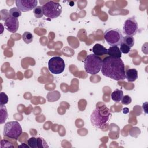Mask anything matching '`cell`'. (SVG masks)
Here are the masks:
<instances>
[{
	"mask_svg": "<svg viewBox=\"0 0 148 148\" xmlns=\"http://www.w3.org/2000/svg\"><path fill=\"white\" fill-rule=\"evenodd\" d=\"M101 71L103 75L114 80L125 79V65L121 58L108 56L103 58Z\"/></svg>",
	"mask_w": 148,
	"mask_h": 148,
	"instance_id": "cell-1",
	"label": "cell"
},
{
	"mask_svg": "<svg viewBox=\"0 0 148 148\" xmlns=\"http://www.w3.org/2000/svg\"><path fill=\"white\" fill-rule=\"evenodd\" d=\"M65 65L64 60L60 56L51 57L48 61V68L53 74H60L64 72Z\"/></svg>",
	"mask_w": 148,
	"mask_h": 148,
	"instance_id": "cell-7",
	"label": "cell"
},
{
	"mask_svg": "<svg viewBox=\"0 0 148 148\" xmlns=\"http://www.w3.org/2000/svg\"><path fill=\"white\" fill-rule=\"evenodd\" d=\"M103 37L106 42L111 46L120 45L123 41V35L119 29L109 28L103 34Z\"/></svg>",
	"mask_w": 148,
	"mask_h": 148,
	"instance_id": "cell-6",
	"label": "cell"
},
{
	"mask_svg": "<svg viewBox=\"0 0 148 148\" xmlns=\"http://www.w3.org/2000/svg\"><path fill=\"white\" fill-rule=\"evenodd\" d=\"M120 45V47L119 49H120L121 53L128 54L130 52V51L131 50V47L123 42Z\"/></svg>",
	"mask_w": 148,
	"mask_h": 148,
	"instance_id": "cell-22",
	"label": "cell"
},
{
	"mask_svg": "<svg viewBox=\"0 0 148 148\" xmlns=\"http://www.w3.org/2000/svg\"><path fill=\"white\" fill-rule=\"evenodd\" d=\"M33 38H34V36L32 34L28 31L24 32L22 35L23 40L27 44H29L31 43L33 40Z\"/></svg>",
	"mask_w": 148,
	"mask_h": 148,
	"instance_id": "cell-16",
	"label": "cell"
},
{
	"mask_svg": "<svg viewBox=\"0 0 148 148\" xmlns=\"http://www.w3.org/2000/svg\"><path fill=\"white\" fill-rule=\"evenodd\" d=\"M18 147H26V148H29V145L27 144H26V143H22L21 145H19L18 146Z\"/></svg>",
	"mask_w": 148,
	"mask_h": 148,
	"instance_id": "cell-26",
	"label": "cell"
},
{
	"mask_svg": "<svg viewBox=\"0 0 148 148\" xmlns=\"http://www.w3.org/2000/svg\"><path fill=\"white\" fill-rule=\"evenodd\" d=\"M125 79L130 82L135 81L138 79V71L135 68L127 69L125 71Z\"/></svg>",
	"mask_w": 148,
	"mask_h": 148,
	"instance_id": "cell-12",
	"label": "cell"
},
{
	"mask_svg": "<svg viewBox=\"0 0 148 148\" xmlns=\"http://www.w3.org/2000/svg\"><path fill=\"white\" fill-rule=\"evenodd\" d=\"M22 132V128L20 123L17 121H13L5 123L3 134L5 136L17 140L21 135Z\"/></svg>",
	"mask_w": 148,
	"mask_h": 148,
	"instance_id": "cell-4",
	"label": "cell"
},
{
	"mask_svg": "<svg viewBox=\"0 0 148 148\" xmlns=\"http://www.w3.org/2000/svg\"><path fill=\"white\" fill-rule=\"evenodd\" d=\"M121 101L122 104L127 105H129L131 102L132 99H131V98L129 95H124Z\"/></svg>",
	"mask_w": 148,
	"mask_h": 148,
	"instance_id": "cell-24",
	"label": "cell"
},
{
	"mask_svg": "<svg viewBox=\"0 0 148 148\" xmlns=\"http://www.w3.org/2000/svg\"><path fill=\"white\" fill-rule=\"evenodd\" d=\"M17 8L23 12H28L37 6L38 1L36 0H16L15 1Z\"/></svg>",
	"mask_w": 148,
	"mask_h": 148,
	"instance_id": "cell-9",
	"label": "cell"
},
{
	"mask_svg": "<svg viewBox=\"0 0 148 148\" xmlns=\"http://www.w3.org/2000/svg\"><path fill=\"white\" fill-rule=\"evenodd\" d=\"M1 96V105H4L8 102V97L3 92H1L0 94Z\"/></svg>",
	"mask_w": 148,
	"mask_h": 148,
	"instance_id": "cell-23",
	"label": "cell"
},
{
	"mask_svg": "<svg viewBox=\"0 0 148 148\" xmlns=\"http://www.w3.org/2000/svg\"><path fill=\"white\" fill-rule=\"evenodd\" d=\"M33 13L35 17L37 18H40L44 15L42 6H37L36 8H35L33 10Z\"/></svg>",
	"mask_w": 148,
	"mask_h": 148,
	"instance_id": "cell-18",
	"label": "cell"
},
{
	"mask_svg": "<svg viewBox=\"0 0 148 148\" xmlns=\"http://www.w3.org/2000/svg\"><path fill=\"white\" fill-rule=\"evenodd\" d=\"M123 96L124 95H123V91L119 89H116L111 94L112 99L116 102H120Z\"/></svg>",
	"mask_w": 148,
	"mask_h": 148,
	"instance_id": "cell-14",
	"label": "cell"
},
{
	"mask_svg": "<svg viewBox=\"0 0 148 148\" xmlns=\"http://www.w3.org/2000/svg\"><path fill=\"white\" fill-rule=\"evenodd\" d=\"M92 51L94 54L97 56L108 54V49L99 43H97L93 46Z\"/></svg>",
	"mask_w": 148,
	"mask_h": 148,
	"instance_id": "cell-11",
	"label": "cell"
},
{
	"mask_svg": "<svg viewBox=\"0 0 148 148\" xmlns=\"http://www.w3.org/2000/svg\"><path fill=\"white\" fill-rule=\"evenodd\" d=\"M27 144L31 148H37L36 138L31 137L27 140Z\"/></svg>",
	"mask_w": 148,
	"mask_h": 148,
	"instance_id": "cell-21",
	"label": "cell"
},
{
	"mask_svg": "<svg viewBox=\"0 0 148 148\" xmlns=\"http://www.w3.org/2000/svg\"><path fill=\"white\" fill-rule=\"evenodd\" d=\"M4 26L10 32L14 33L18 30L19 27L18 20L17 18L9 16H9L5 21Z\"/></svg>",
	"mask_w": 148,
	"mask_h": 148,
	"instance_id": "cell-10",
	"label": "cell"
},
{
	"mask_svg": "<svg viewBox=\"0 0 148 148\" xmlns=\"http://www.w3.org/2000/svg\"><path fill=\"white\" fill-rule=\"evenodd\" d=\"M9 16L14 17V18H18L20 16H21V12L17 8H12L9 10Z\"/></svg>",
	"mask_w": 148,
	"mask_h": 148,
	"instance_id": "cell-19",
	"label": "cell"
},
{
	"mask_svg": "<svg viewBox=\"0 0 148 148\" xmlns=\"http://www.w3.org/2000/svg\"><path fill=\"white\" fill-rule=\"evenodd\" d=\"M43 14L50 18L58 17L62 13V8L60 3L53 1H47L42 6Z\"/></svg>",
	"mask_w": 148,
	"mask_h": 148,
	"instance_id": "cell-5",
	"label": "cell"
},
{
	"mask_svg": "<svg viewBox=\"0 0 148 148\" xmlns=\"http://www.w3.org/2000/svg\"><path fill=\"white\" fill-rule=\"evenodd\" d=\"M108 54L109 56L116 58H121V52L117 46H110L108 49Z\"/></svg>",
	"mask_w": 148,
	"mask_h": 148,
	"instance_id": "cell-13",
	"label": "cell"
},
{
	"mask_svg": "<svg viewBox=\"0 0 148 148\" xmlns=\"http://www.w3.org/2000/svg\"><path fill=\"white\" fill-rule=\"evenodd\" d=\"M111 113L109 109L103 106L95 108L90 116L91 124L97 128H101L109 121Z\"/></svg>",
	"mask_w": 148,
	"mask_h": 148,
	"instance_id": "cell-2",
	"label": "cell"
},
{
	"mask_svg": "<svg viewBox=\"0 0 148 148\" xmlns=\"http://www.w3.org/2000/svg\"><path fill=\"white\" fill-rule=\"evenodd\" d=\"M123 113L124 114H126V113H128L129 112V109L127 108H125L123 109Z\"/></svg>",
	"mask_w": 148,
	"mask_h": 148,
	"instance_id": "cell-27",
	"label": "cell"
},
{
	"mask_svg": "<svg viewBox=\"0 0 148 148\" xmlns=\"http://www.w3.org/2000/svg\"><path fill=\"white\" fill-rule=\"evenodd\" d=\"M102 63L101 57L94 54H89L84 60V69L89 74L96 75L101 70Z\"/></svg>",
	"mask_w": 148,
	"mask_h": 148,
	"instance_id": "cell-3",
	"label": "cell"
},
{
	"mask_svg": "<svg viewBox=\"0 0 148 148\" xmlns=\"http://www.w3.org/2000/svg\"><path fill=\"white\" fill-rule=\"evenodd\" d=\"M122 42L125 43L129 47H132L134 45L135 39L132 36H123Z\"/></svg>",
	"mask_w": 148,
	"mask_h": 148,
	"instance_id": "cell-17",
	"label": "cell"
},
{
	"mask_svg": "<svg viewBox=\"0 0 148 148\" xmlns=\"http://www.w3.org/2000/svg\"><path fill=\"white\" fill-rule=\"evenodd\" d=\"M138 31V24L135 17H129L124 22L123 27V33L126 36H134Z\"/></svg>",
	"mask_w": 148,
	"mask_h": 148,
	"instance_id": "cell-8",
	"label": "cell"
},
{
	"mask_svg": "<svg viewBox=\"0 0 148 148\" xmlns=\"http://www.w3.org/2000/svg\"><path fill=\"white\" fill-rule=\"evenodd\" d=\"M1 147H13V146L12 145V143L10 142H9L6 140L3 139V140H1Z\"/></svg>",
	"mask_w": 148,
	"mask_h": 148,
	"instance_id": "cell-25",
	"label": "cell"
},
{
	"mask_svg": "<svg viewBox=\"0 0 148 148\" xmlns=\"http://www.w3.org/2000/svg\"><path fill=\"white\" fill-rule=\"evenodd\" d=\"M1 122L0 124H2L5 123L8 117V113L6 109V108L4 105H1Z\"/></svg>",
	"mask_w": 148,
	"mask_h": 148,
	"instance_id": "cell-15",
	"label": "cell"
},
{
	"mask_svg": "<svg viewBox=\"0 0 148 148\" xmlns=\"http://www.w3.org/2000/svg\"><path fill=\"white\" fill-rule=\"evenodd\" d=\"M36 142H37V148H45L49 147L46 142L45 140L41 137L36 138Z\"/></svg>",
	"mask_w": 148,
	"mask_h": 148,
	"instance_id": "cell-20",
	"label": "cell"
}]
</instances>
